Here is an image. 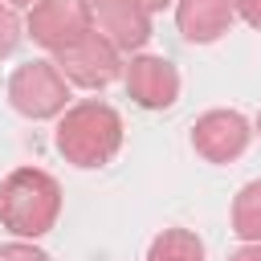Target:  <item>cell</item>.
Segmentation results:
<instances>
[{
	"mask_svg": "<svg viewBox=\"0 0 261 261\" xmlns=\"http://www.w3.org/2000/svg\"><path fill=\"white\" fill-rule=\"evenodd\" d=\"M122 147V118L106 102H77L57 122V151L73 167H102Z\"/></svg>",
	"mask_w": 261,
	"mask_h": 261,
	"instance_id": "cell-1",
	"label": "cell"
},
{
	"mask_svg": "<svg viewBox=\"0 0 261 261\" xmlns=\"http://www.w3.org/2000/svg\"><path fill=\"white\" fill-rule=\"evenodd\" d=\"M61 188L49 171L20 167L0 184V224L16 237H41L57 224Z\"/></svg>",
	"mask_w": 261,
	"mask_h": 261,
	"instance_id": "cell-2",
	"label": "cell"
},
{
	"mask_svg": "<svg viewBox=\"0 0 261 261\" xmlns=\"http://www.w3.org/2000/svg\"><path fill=\"white\" fill-rule=\"evenodd\" d=\"M8 102L24 118H53L69 102V82L57 61H29L8 77Z\"/></svg>",
	"mask_w": 261,
	"mask_h": 261,
	"instance_id": "cell-3",
	"label": "cell"
},
{
	"mask_svg": "<svg viewBox=\"0 0 261 261\" xmlns=\"http://www.w3.org/2000/svg\"><path fill=\"white\" fill-rule=\"evenodd\" d=\"M86 33H94L90 0H37L29 12V37L45 45L49 53H61Z\"/></svg>",
	"mask_w": 261,
	"mask_h": 261,
	"instance_id": "cell-4",
	"label": "cell"
},
{
	"mask_svg": "<svg viewBox=\"0 0 261 261\" xmlns=\"http://www.w3.org/2000/svg\"><path fill=\"white\" fill-rule=\"evenodd\" d=\"M57 69L65 73V82L73 86H86V90H102L110 86L118 73H122V61H118V49L102 37V33H86L82 41L65 45L57 53Z\"/></svg>",
	"mask_w": 261,
	"mask_h": 261,
	"instance_id": "cell-5",
	"label": "cell"
},
{
	"mask_svg": "<svg viewBox=\"0 0 261 261\" xmlns=\"http://www.w3.org/2000/svg\"><path fill=\"white\" fill-rule=\"evenodd\" d=\"M249 135L253 130H249L245 114H237V110H208L192 126V147L208 163H228V159H237L249 147Z\"/></svg>",
	"mask_w": 261,
	"mask_h": 261,
	"instance_id": "cell-6",
	"label": "cell"
},
{
	"mask_svg": "<svg viewBox=\"0 0 261 261\" xmlns=\"http://www.w3.org/2000/svg\"><path fill=\"white\" fill-rule=\"evenodd\" d=\"M94 33H102L114 49H139L151 37V12H143L135 0H90Z\"/></svg>",
	"mask_w": 261,
	"mask_h": 261,
	"instance_id": "cell-7",
	"label": "cell"
},
{
	"mask_svg": "<svg viewBox=\"0 0 261 261\" xmlns=\"http://www.w3.org/2000/svg\"><path fill=\"white\" fill-rule=\"evenodd\" d=\"M126 90L139 106L147 110H163L175 102L179 94V73L167 57H130L126 65Z\"/></svg>",
	"mask_w": 261,
	"mask_h": 261,
	"instance_id": "cell-8",
	"label": "cell"
},
{
	"mask_svg": "<svg viewBox=\"0 0 261 261\" xmlns=\"http://www.w3.org/2000/svg\"><path fill=\"white\" fill-rule=\"evenodd\" d=\"M175 20H179V33L192 45H208L220 33H228V24H232V0H179Z\"/></svg>",
	"mask_w": 261,
	"mask_h": 261,
	"instance_id": "cell-9",
	"label": "cell"
},
{
	"mask_svg": "<svg viewBox=\"0 0 261 261\" xmlns=\"http://www.w3.org/2000/svg\"><path fill=\"white\" fill-rule=\"evenodd\" d=\"M147 261H204V245L188 228H163L147 253Z\"/></svg>",
	"mask_w": 261,
	"mask_h": 261,
	"instance_id": "cell-10",
	"label": "cell"
},
{
	"mask_svg": "<svg viewBox=\"0 0 261 261\" xmlns=\"http://www.w3.org/2000/svg\"><path fill=\"white\" fill-rule=\"evenodd\" d=\"M232 232L241 241H261V179L245 184L232 200Z\"/></svg>",
	"mask_w": 261,
	"mask_h": 261,
	"instance_id": "cell-11",
	"label": "cell"
},
{
	"mask_svg": "<svg viewBox=\"0 0 261 261\" xmlns=\"http://www.w3.org/2000/svg\"><path fill=\"white\" fill-rule=\"evenodd\" d=\"M16 37H20L16 16H12V8H8V4H0V57H4V53H12Z\"/></svg>",
	"mask_w": 261,
	"mask_h": 261,
	"instance_id": "cell-12",
	"label": "cell"
},
{
	"mask_svg": "<svg viewBox=\"0 0 261 261\" xmlns=\"http://www.w3.org/2000/svg\"><path fill=\"white\" fill-rule=\"evenodd\" d=\"M0 261H49V253L16 241V245H0Z\"/></svg>",
	"mask_w": 261,
	"mask_h": 261,
	"instance_id": "cell-13",
	"label": "cell"
},
{
	"mask_svg": "<svg viewBox=\"0 0 261 261\" xmlns=\"http://www.w3.org/2000/svg\"><path fill=\"white\" fill-rule=\"evenodd\" d=\"M232 12H241L253 29H261V0H232Z\"/></svg>",
	"mask_w": 261,
	"mask_h": 261,
	"instance_id": "cell-14",
	"label": "cell"
},
{
	"mask_svg": "<svg viewBox=\"0 0 261 261\" xmlns=\"http://www.w3.org/2000/svg\"><path fill=\"white\" fill-rule=\"evenodd\" d=\"M228 261H261V241H249L245 249H237Z\"/></svg>",
	"mask_w": 261,
	"mask_h": 261,
	"instance_id": "cell-15",
	"label": "cell"
},
{
	"mask_svg": "<svg viewBox=\"0 0 261 261\" xmlns=\"http://www.w3.org/2000/svg\"><path fill=\"white\" fill-rule=\"evenodd\" d=\"M135 4H139L143 12H159V8H167L171 0H135Z\"/></svg>",
	"mask_w": 261,
	"mask_h": 261,
	"instance_id": "cell-16",
	"label": "cell"
},
{
	"mask_svg": "<svg viewBox=\"0 0 261 261\" xmlns=\"http://www.w3.org/2000/svg\"><path fill=\"white\" fill-rule=\"evenodd\" d=\"M4 4H12V8H24V4H37V0H4Z\"/></svg>",
	"mask_w": 261,
	"mask_h": 261,
	"instance_id": "cell-17",
	"label": "cell"
}]
</instances>
